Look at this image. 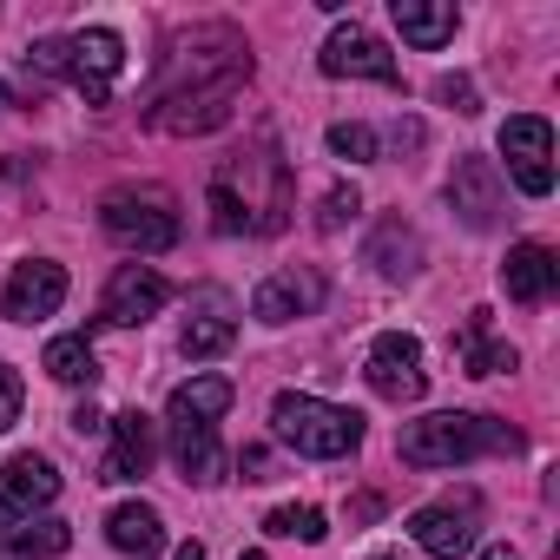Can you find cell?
<instances>
[{"label": "cell", "instance_id": "cell-11", "mask_svg": "<svg viewBox=\"0 0 560 560\" xmlns=\"http://www.w3.org/2000/svg\"><path fill=\"white\" fill-rule=\"evenodd\" d=\"M448 205L475 224V231H494L501 224V211H508V185H501V172H494V159H455V172H448Z\"/></svg>", "mask_w": 560, "mask_h": 560}, {"label": "cell", "instance_id": "cell-21", "mask_svg": "<svg viewBox=\"0 0 560 560\" xmlns=\"http://www.w3.org/2000/svg\"><path fill=\"white\" fill-rule=\"evenodd\" d=\"M370 264H376L383 277H416V270H422V244H416V231H409L402 218L376 224V237H370Z\"/></svg>", "mask_w": 560, "mask_h": 560}, {"label": "cell", "instance_id": "cell-29", "mask_svg": "<svg viewBox=\"0 0 560 560\" xmlns=\"http://www.w3.org/2000/svg\"><path fill=\"white\" fill-rule=\"evenodd\" d=\"M21 402H27V389H21V370H8V363H0V429H14V422H21Z\"/></svg>", "mask_w": 560, "mask_h": 560}, {"label": "cell", "instance_id": "cell-22", "mask_svg": "<svg viewBox=\"0 0 560 560\" xmlns=\"http://www.w3.org/2000/svg\"><path fill=\"white\" fill-rule=\"evenodd\" d=\"M231 383L224 376H191V383H178L172 389V422H218L224 409H231Z\"/></svg>", "mask_w": 560, "mask_h": 560}, {"label": "cell", "instance_id": "cell-3", "mask_svg": "<svg viewBox=\"0 0 560 560\" xmlns=\"http://www.w3.org/2000/svg\"><path fill=\"white\" fill-rule=\"evenodd\" d=\"M270 429H277V442H291L311 462H337V455H350L363 442V416L357 409H337V402L298 396V389H284L270 402Z\"/></svg>", "mask_w": 560, "mask_h": 560}, {"label": "cell", "instance_id": "cell-32", "mask_svg": "<svg viewBox=\"0 0 560 560\" xmlns=\"http://www.w3.org/2000/svg\"><path fill=\"white\" fill-rule=\"evenodd\" d=\"M237 468H244V481H264V468H270V455H264V448H244V462H237Z\"/></svg>", "mask_w": 560, "mask_h": 560}, {"label": "cell", "instance_id": "cell-35", "mask_svg": "<svg viewBox=\"0 0 560 560\" xmlns=\"http://www.w3.org/2000/svg\"><path fill=\"white\" fill-rule=\"evenodd\" d=\"M0 560H21V553H14V540H8V534H0Z\"/></svg>", "mask_w": 560, "mask_h": 560}, {"label": "cell", "instance_id": "cell-15", "mask_svg": "<svg viewBox=\"0 0 560 560\" xmlns=\"http://www.w3.org/2000/svg\"><path fill=\"white\" fill-rule=\"evenodd\" d=\"M152 455H159L152 416L126 409V416H113V455L100 462V481H139V475L152 468Z\"/></svg>", "mask_w": 560, "mask_h": 560}, {"label": "cell", "instance_id": "cell-20", "mask_svg": "<svg viewBox=\"0 0 560 560\" xmlns=\"http://www.w3.org/2000/svg\"><path fill=\"white\" fill-rule=\"evenodd\" d=\"M455 357H462L468 376H508V370H514V343H501V337L488 330V311H468V324H462V337H455Z\"/></svg>", "mask_w": 560, "mask_h": 560}, {"label": "cell", "instance_id": "cell-17", "mask_svg": "<svg viewBox=\"0 0 560 560\" xmlns=\"http://www.w3.org/2000/svg\"><path fill=\"white\" fill-rule=\"evenodd\" d=\"M106 540L132 560H152V553H165V514L152 501H119L106 514Z\"/></svg>", "mask_w": 560, "mask_h": 560}, {"label": "cell", "instance_id": "cell-36", "mask_svg": "<svg viewBox=\"0 0 560 560\" xmlns=\"http://www.w3.org/2000/svg\"><path fill=\"white\" fill-rule=\"evenodd\" d=\"M376 560H402V553H376Z\"/></svg>", "mask_w": 560, "mask_h": 560}, {"label": "cell", "instance_id": "cell-10", "mask_svg": "<svg viewBox=\"0 0 560 560\" xmlns=\"http://www.w3.org/2000/svg\"><path fill=\"white\" fill-rule=\"evenodd\" d=\"M67 304V270L54 257H34V264H14L8 291H0V317L8 324H40Z\"/></svg>", "mask_w": 560, "mask_h": 560}, {"label": "cell", "instance_id": "cell-8", "mask_svg": "<svg viewBox=\"0 0 560 560\" xmlns=\"http://www.w3.org/2000/svg\"><path fill=\"white\" fill-rule=\"evenodd\" d=\"M501 159H508V172H514V185L527 198H547L553 191V126L547 119H534V113L508 119L501 126Z\"/></svg>", "mask_w": 560, "mask_h": 560}, {"label": "cell", "instance_id": "cell-2", "mask_svg": "<svg viewBox=\"0 0 560 560\" xmlns=\"http://www.w3.org/2000/svg\"><path fill=\"white\" fill-rule=\"evenodd\" d=\"M514 455L521 435L501 429L494 416H462V409H442V416H422V422H402L396 435V455L409 468H455V462H475V455Z\"/></svg>", "mask_w": 560, "mask_h": 560}, {"label": "cell", "instance_id": "cell-26", "mask_svg": "<svg viewBox=\"0 0 560 560\" xmlns=\"http://www.w3.org/2000/svg\"><path fill=\"white\" fill-rule=\"evenodd\" d=\"M264 527H270V534H284V540H304V547H317V540L330 534L324 508H270V514H264Z\"/></svg>", "mask_w": 560, "mask_h": 560}, {"label": "cell", "instance_id": "cell-5", "mask_svg": "<svg viewBox=\"0 0 560 560\" xmlns=\"http://www.w3.org/2000/svg\"><path fill=\"white\" fill-rule=\"evenodd\" d=\"M119 67H126V40H119L113 27H80V34H67V73H60V80H73L93 106L113 100Z\"/></svg>", "mask_w": 560, "mask_h": 560}, {"label": "cell", "instance_id": "cell-33", "mask_svg": "<svg viewBox=\"0 0 560 560\" xmlns=\"http://www.w3.org/2000/svg\"><path fill=\"white\" fill-rule=\"evenodd\" d=\"M172 560H205V547H198V540H185V547H178Z\"/></svg>", "mask_w": 560, "mask_h": 560}, {"label": "cell", "instance_id": "cell-25", "mask_svg": "<svg viewBox=\"0 0 560 560\" xmlns=\"http://www.w3.org/2000/svg\"><path fill=\"white\" fill-rule=\"evenodd\" d=\"M231 343H237V324H231V317H191L185 337H178L185 357H224Z\"/></svg>", "mask_w": 560, "mask_h": 560}, {"label": "cell", "instance_id": "cell-24", "mask_svg": "<svg viewBox=\"0 0 560 560\" xmlns=\"http://www.w3.org/2000/svg\"><path fill=\"white\" fill-rule=\"evenodd\" d=\"M14 540V553L21 560H47V553H67L73 547V527L67 521H21V527H0Z\"/></svg>", "mask_w": 560, "mask_h": 560}, {"label": "cell", "instance_id": "cell-7", "mask_svg": "<svg viewBox=\"0 0 560 560\" xmlns=\"http://www.w3.org/2000/svg\"><path fill=\"white\" fill-rule=\"evenodd\" d=\"M363 376H370V389H376L383 402H416V396L429 389L422 343H416L409 330H383V337L370 343V363H363Z\"/></svg>", "mask_w": 560, "mask_h": 560}, {"label": "cell", "instance_id": "cell-4", "mask_svg": "<svg viewBox=\"0 0 560 560\" xmlns=\"http://www.w3.org/2000/svg\"><path fill=\"white\" fill-rule=\"evenodd\" d=\"M100 224H106L113 244H126L139 257H159V250L178 244V205L159 185H113L100 198Z\"/></svg>", "mask_w": 560, "mask_h": 560}, {"label": "cell", "instance_id": "cell-6", "mask_svg": "<svg viewBox=\"0 0 560 560\" xmlns=\"http://www.w3.org/2000/svg\"><path fill=\"white\" fill-rule=\"evenodd\" d=\"M317 67L330 73V80H376V86H402V67H396V54L370 34V27H337L330 40H324V54H317Z\"/></svg>", "mask_w": 560, "mask_h": 560}, {"label": "cell", "instance_id": "cell-23", "mask_svg": "<svg viewBox=\"0 0 560 560\" xmlns=\"http://www.w3.org/2000/svg\"><path fill=\"white\" fill-rule=\"evenodd\" d=\"M40 363H47V376H54V383H67V389H80V383H93V376H100V357H93V343H86V337H54Z\"/></svg>", "mask_w": 560, "mask_h": 560}, {"label": "cell", "instance_id": "cell-30", "mask_svg": "<svg viewBox=\"0 0 560 560\" xmlns=\"http://www.w3.org/2000/svg\"><path fill=\"white\" fill-rule=\"evenodd\" d=\"M435 100H442V106H455V113H481V100H475V80H462V73L435 80Z\"/></svg>", "mask_w": 560, "mask_h": 560}, {"label": "cell", "instance_id": "cell-1", "mask_svg": "<svg viewBox=\"0 0 560 560\" xmlns=\"http://www.w3.org/2000/svg\"><path fill=\"white\" fill-rule=\"evenodd\" d=\"M244 80H250V47H244V34L224 27V21L191 27V34L172 47L165 73H159V86H152V126H159V132H178V139L218 132V126L237 113Z\"/></svg>", "mask_w": 560, "mask_h": 560}, {"label": "cell", "instance_id": "cell-14", "mask_svg": "<svg viewBox=\"0 0 560 560\" xmlns=\"http://www.w3.org/2000/svg\"><path fill=\"white\" fill-rule=\"evenodd\" d=\"M317 304H324V277L317 270H277V277H264V284H257L250 317L257 324H291V317H304Z\"/></svg>", "mask_w": 560, "mask_h": 560}, {"label": "cell", "instance_id": "cell-16", "mask_svg": "<svg viewBox=\"0 0 560 560\" xmlns=\"http://www.w3.org/2000/svg\"><path fill=\"white\" fill-rule=\"evenodd\" d=\"M553 284H560V264H553V250L547 244H514L508 250V264H501V291L514 298V304H547L553 298Z\"/></svg>", "mask_w": 560, "mask_h": 560}, {"label": "cell", "instance_id": "cell-34", "mask_svg": "<svg viewBox=\"0 0 560 560\" xmlns=\"http://www.w3.org/2000/svg\"><path fill=\"white\" fill-rule=\"evenodd\" d=\"M481 560H514V547H481Z\"/></svg>", "mask_w": 560, "mask_h": 560}, {"label": "cell", "instance_id": "cell-28", "mask_svg": "<svg viewBox=\"0 0 560 560\" xmlns=\"http://www.w3.org/2000/svg\"><path fill=\"white\" fill-rule=\"evenodd\" d=\"M357 211H363L357 185H337V191H324V211H317V224H324V231H343V224H350Z\"/></svg>", "mask_w": 560, "mask_h": 560}, {"label": "cell", "instance_id": "cell-13", "mask_svg": "<svg viewBox=\"0 0 560 560\" xmlns=\"http://www.w3.org/2000/svg\"><path fill=\"white\" fill-rule=\"evenodd\" d=\"M409 534L422 553L435 560H462L475 547V494H455V501H435V508H416L409 514Z\"/></svg>", "mask_w": 560, "mask_h": 560}, {"label": "cell", "instance_id": "cell-18", "mask_svg": "<svg viewBox=\"0 0 560 560\" xmlns=\"http://www.w3.org/2000/svg\"><path fill=\"white\" fill-rule=\"evenodd\" d=\"M172 462H178V475H185L191 488L224 481V448H218L211 422H172Z\"/></svg>", "mask_w": 560, "mask_h": 560}, {"label": "cell", "instance_id": "cell-37", "mask_svg": "<svg viewBox=\"0 0 560 560\" xmlns=\"http://www.w3.org/2000/svg\"><path fill=\"white\" fill-rule=\"evenodd\" d=\"M237 560H264V553H237Z\"/></svg>", "mask_w": 560, "mask_h": 560}, {"label": "cell", "instance_id": "cell-19", "mask_svg": "<svg viewBox=\"0 0 560 560\" xmlns=\"http://www.w3.org/2000/svg\"><path fill=\"white\" fill-rule=\"evenodd\" d=\"M389 14H396V34L409 47H422V54L455 40V8L448 0H389Z\"/></svg>", "mask_w": 560, "mask_h": 560}, {"label": "cell", "instance_id": "cell-9", "mask_svg": "<svg viewBox=\"0 0 560 560\" xmlns=\"http://www.w3.org/2000/svg\"><path fill=\"white\" fill-rule=\"evenodd\" d=\"M165 298H172V284H165L152 264H119L113 284H106V298H100V317L113 330H132V324H152L165 311Z\"/></svg>", "mask_w": 560, "mask_h": 560}, {"label": "cell", "instance_id": "cell-12", "mask_svg": "<svg viewBox=\"0 0 560 560\" xmlns=\"http://www.w3.org/2000/svg\"><path fill=\"white\" fill-rule=\"evenodd\" d=\"M60 494V475L47 455H14L8 468H0V527H21L34 521L47 501Z\"/></svg>", "mask_w": 560, "mask_h": 560}, {"label": "cell", "instance_id": "cell-31", "mask_svg": "<svg viewBox=\"0 0 560 560\" xmlns=\"http://www.w3.org/2000/svg\"><path fill=\"white\" fill-rule=\"evenodd\" d=\"M73 429H80V435H100V429H106V416L86 402V409H73Z\"/></svg>", "mask_w": 560, "mask_h": 560}, {"label": "cell", "instance_id": "cell-27", "mask_svg": "<svg viewBox=\"0 0 560 560\" xmlns=\"http://www.w3.org/2000/svg\"><path fill=\"white\" fill-rule=\"evenodd\" d=\"M330 152L350 159V165H370V159H376V132L357 126V119H343V126H330Z\"/></svg>", "mask_w": 560, "mask_h": 560}]
</instances>
